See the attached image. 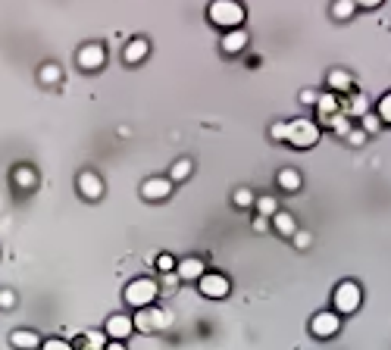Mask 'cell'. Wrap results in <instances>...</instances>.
Returning a JSON list of instances; mask_svg holds the SVG:
<instances>
[{
	"mask_svg": "<svg viewBox=\"0 0 391 350\" xmlns=\"http://www.w3.org/2000/svg\"><path fill=\"white\" fill-rule=\"evenodd\" d=\"M210 22H213L216 28H225V32H232V28H241L244 19H248V10H244L241 0H213L207 10Z\"/></svg>",
	"mask_w": 391,
	"mask_h": 350,
	"instance_id": "obj_1",
	"label": "cell"
},
{
	"mask_svg": "<svg viewBox=\"0 0 391 350\" xmlns=\"http://www.w3.org/2000/svg\"><path fill=\"white\" fill-rule=\"evenodd\" d=\"M332 303H335L338 316H351V313L360 310V303H363V291H360V285L354 278H344L332 291Z\"/></svg>",
	"mask_w": 391,
	"mask_h": 350,
	"instance_id": "obj_2",
	"label": "cell"
},
{
	"mask_svg": "<svg viewBox=\"0 0 391 350\" xmlns=\"http://www.w3.org/2000/svg\"><path fill=\"white\" fill-rule=\"evenodd\" d=\"M157 294H160V285H157V278H132V282L126 285V291H122V297H126L128 307H135V310H141V307H150V303L157 300Z\"/></svg>",
	"mask_w": 391,
	"mask_h": 350,
	"instance_id": "obj_3",
	"label": "cell"
},
{
	"mask_svg": "<svg viewBox=\"0 0 391 350\" xmlns=\"http://www.w3.org/2000/svg\"><path fill=\"white\" fill-rule=\"evenodd\" d=\"M319 135H323V128H319V122H313V119H291L288 122V144L297 150L317 147Z\"/></svg>",
	"mask_w": 391,
	"mask_h": 350,
	"instance_id": "obj_4",
	"label": "cell"
},
{
	"mask_svg": "<svg viewBox=\"0 0 391 350\" xmlns=\"http://www.w3.org/2000/svg\"><path fill=\"white\" fill-rule=\"evenodd\" d=\"M132 322H135V331H144V335H154V331L169 329L172 316H169V310H163V307L150 303V307H141V310H135Z\"/></svg>",
	"mask_w": 391,
	"mask_h": 350,
	"instance_id": "obj_5",
	"label": "cell"
},
{
	"mask_svg": "<svg viewBox=\"0 0 391 350\" xmlns=\"http://www.w3.org/2000/svg\"><path fill=\"white\" fill-rule=\"evenodd\" d=\"M197 291H201L203 297H210V300H223V297H229L232 282L223 272H203V276L197 278Z\"/></svg>",
	"mask_w": 391,
	"mask_h": 350,
	"instance_id": "obj_6",
	"label": "cell"
},
{
	"mask_svg": "<svg viewBox=\"0 0 391 350\" xmlns=\"http://www.w3.org/2000/svg\"><path fill=\"white\" fill-rule=\"evenodd\" d=\"M338 331H341V316H338L335 310H323L317 313V316L310 319V335L313 338H335Z\"/></svg>",
	"mask_w": 391,
	"mask_h": 350,
	"instance_id": "obj_7",
	"label": "cell"
},
{
	"mask_svg": "<svg viewBox=\"0 0 391 350\" xmlns=\"http://www.w3.org/2000/svg\"><path fill=\"white\" fill-rule=\"evenodd\" d=\"M75 63H79V69H85V72H97V69L107 63V50H103V44H85V48H79V54H75Z\"/></svg>",
	"mask_w": 391,
	"mask_h": 350,
	"instance_id": "obj_8",
	"label": "cell"
},
{
	"mask_svg": "<svg viewBox=\"0 0 391 350\" xmlns=\"http://www.w3.org/2000/svg\"><path fill=\"white\" fill-rule=\"evenodd\" d=\"M132 331H135V322H132L128 313H113V316L103 322V335H107V341H126Z\"/></svg>",
	"mask_w": 391,
	"mask_h": 350,
	"instance_id": "obj_9",
	"label": "cell"
},
{
	"mask_svg": "<svg viewBox=\"0 0 391 350\" xmlns=\"http://www.w3.org/2000/svg\"><path fill=\"white\" fill-rule=\"evenodd\" d=\"M75 185H79V194L85 197V200H101V197H103V178L97 172H91V169L79 172Z\"/></svg>",
	"mask_w": 391,
	"mask_h": 350,
	"instance_id": "obj_10",
	"label": "cell"
},
{
	"mask_svg": "<svg viewBox=\"0 0 391 350\" xmlns=\"http://www.w3.org/2000/svg\"><path fill=\"white\" fill-rule=\"evenodd\" d=\"M172 188H176V185L169 182V175H166V178L154 175V178H148V182L141 185V197H144V200H166V197L172 194Z\"/></svg>",
	"mask_w": 391,
	"mask_h": 350,
	"instance_id": "obj_11",
	"label": "cell"
},
{
	"mask_svg": "<svg viewBox=\"0 0 391 350\" xmlns=\"http://www.w3.org/2000/svg\"><path fill=\"white\" fill-rule=\"evenodd\" d=\"M207 272V266H203L201 256H185V260L176 262V276L179 282H197V278Z\"/></svg>",
	"mask_w": 391,
	"mask_h": 350,
	"instance_id": "obj_12",
	"label": "cell"
},
{
	"mask_svg": "<svg viewBox=\"0 0 391 350\" xmlns=\"http://www.w3.org/2000/svg\"><path fill=\"white\" fill-rule=\"evenodd\" d=\"M150 54V44L144 38H135L128 41L126 50H122V60H126V66H138V63H144V56Z\"/></svg>",
	"mask_w": 391,
	"mask_h": 350,
	"instance_id": "obj_13",
	"label": "cell"
},
{
	"mask_svg": "<svg viewBox=\"0 0 391 350\" xmlns=\"http://www.w3.org/2000/svg\"><path fill=\"white\" fill-rule=\"evenodd\" d=\"M10 347L16 350H38L41 347V335L34 329H16L10 335Z\"/></svg>",
	"mask_w": 391,
	"mask_h": 350,
	"instance_id": "obj_14",
	"label": "cell"
},
{
	"mask_svg": "<svg viewBox=\"0 0 391 350\" xmlns=\"http://www.w3.org/2000/svg\"><path fill=\"white\" fill-rule=\"evenodd\" d=\"M72 347L75 350H103L107 347V335H103V329H88V331H81Z\"/></svg>",
	"mask_w": 391,
	"mask_h": 350,
	"instance_id": "obj_15",
	"label": "cell"
},
{
	"mask_svg": "<svg viewBox=\"0 0 391 350\" xmlns=\"http://www.w3.org/2000/svg\"><path fill=\"white\" fill-rule=\"evenodd\" d=\"M341 113L348 116V119H360V116H366L370 113V97L360 91V94H351L348 101L341 103Z\"/></svg>",
	"mask_w": 391,
	"mask_h": 350,
	"instance_id": "obj_16",
	"label": "cell"
},
{
	"mask_svg": "<svg viewBox=\"0 0 391 350\" xmlns=\"http://www.w3.org/2000/svg\"><path fill=\"white\" fill-rule=\"evenodd\" d=\"M248 41H250V34L244 28H232V32L223 34V54H241L248 48Z\"/></svg>",
	"mask_w": 391,
	"mask_h": 350,
	"instance_id": "obj_17",
	"label": "cell"
},
{
	"mask_svg": "<svg viewBox=\"0 0 391 350\" xmlns=\"http://www.w3.org/2000/svg\"><path fill=\"white\" fill-rule=\"evenodd\" d=\"M276 182H279V188H282V191H288V194H294V191H301L303 178H301V172H297V169H279Z\"/></svg>",
	"mask_w": 391,
	"mask_h": 350,
	"instance_id": "obj_18",
	"label": "cell"
},
{
	"mask_svg": "<svg viewBox=\"0 0 391 350\" xmlns=\"http://www.w3.org/2000/svg\"><path fill=\"white\" fill-rule=\"evenodd\" d=\"M317 113H319V122L329 119V116L341 113V101H338L332 91H329V94H319V97H317Z\"/></svg>",
	"mask_w": 391,
	"mask_h": 350,
	"instance_id": "obj_19",
	"label": "cell"
},
{
	"mask_svg": "<svg viewBox=\"0 0 391 350\" xmlns=\"http://www.w3.org/2000/svg\"><path fill=\"white\" fill-rule=\"evenodd\" d=\"M272 229L279 231L282 238H291L297 231V223H294V216L288 213V209H279L276 216H272Z\"/></svg>",
	"mask_w": 391,
	"mask_h": 350,
	"instance_id": "obj_20",
	"label": "cell"
},
{
	"mask_svg": "<svg viewBox=\"0 0 391 350\" xmlns=\"http://www.w3.org/2000/svg\"><path fill=\"white\" fill-rule=\"evenodd\" d=\"M329 88H332V94H335V91H354V75L348 72V69H332Z\"/></svg>",
	"mask_w": 391,
	"mask_h": 350,
	"instance_id": "obj_21",
	"label": "cell"
},
{
	"mask_svg": "<svg viewBox=\"0 0 391 350\" xmlns=\"http://www.w3.org/2000/svg\"><path fill=\"white\" fill-rule=\"evenodd\" d=\"M13 178H16V185H19L22 191H32L34 185H38V172H34L32 166H16L13 169Z\"/></svg>",
	"mask_w": 391,
	"mask_h": 350,
	"instance_id": "obj_22",
	"label": "cell"
},
{
	"mask_svg": "<svg viewBox=\"0 0 391 350\" xmlns=\"http://www.w3.org/2000/svg\"><path fill=\"white\" fill-rule=\"evenodd\" d=\"M191 172H194V163H191L188 156H182V160H176V163H172V169H169V182H172V185L185 182Z\"/></svg>",
	"mask_w": 391,
	"mask_h": 350,
	"instance_id": "obj_23",
	"label": "cell"
},
{
	"mask_svg": "<svg viewBox=\"0 0 391 350\" xmlns=\"http://www.w3.org/2000/svg\"><path fill=\"white\" fill-rule=\"evenodd\" d=\"M254 207H257V216H266V219H272V216L279 213V200L272 194H263V197H257L254 200Z\"/></svg>",
	"mask_w": 391,
	"mask_h": 350,
	"instance_id": "obj_24",
	"label": "cell"
},
{
	"mask_svg": "<svg viewBox=\"0 0 391 350\" xmlns=\"http://www.w3.org/2000/svg\"><path fill=\"white\" fill-rule=\"evenodd\" d=\"M323 125H329L332 132H335V135H344L348 138V132H351V119H348V116L344 113H335V116H329V119H323Z\"/></svg>",
	"mask_w": 391,
	"mask_h": 350,
	"instance_id": "obj_25",
	"label": "cell"
},
{
	"mask_svg": "<svg viewBox=\"0 0 391 350\" xmlns=\"http://www.w3.org/2000/svg\"><path fill=\"white\" fill-rule=\"evenodd\" d=\"M38 79H41V85H57V81L63 79V69L57 66V63H44V66L38 69Z\"/></svg>",
	"mask_w": 391,
	"mask_h": 350,
	"instance_id": "obj_26",
	"label": "cell"
},
{
	"mask_svg": "<svg viewBox=\"0 0 391 350\" xmlns=\"http://www.w3.org/2000/svg\"><path fill=\"white\" fill-rule=\"evenodd\" d=\"M354 10H357L354 0H335V3H332V16H335V19H351Z\"/></svg>",
	"mask_w": 391,
	"mask_h": 350,
	"instance_id": "obj_27",
	"label": "cell"
},
{
	"mask_svg": "<svg viewBox=\"0 0 391 350\" xmlns=\"http://www.w3.org/2000/svg\"><path fill=\"white\" fill-rule=\"evenodd\" d=\"M360 128H363L366 135H376L379 128H382V119H379V116L370 110V113H366V116H360Z\"/></svg>",
	"mask_w": 391,
	"mask_h": 350,
	"instance_id": "obj_28",
	"label": "cell"
},
{
	"mask_svg": "<svg viewBox=\"0 0 391 350\" xmlns=\"http://www.w3.org/2000/svg\"><path fill=\"white\" fill-rule=\"evenodd\" d=\"M376 116L382 119V125H391V91L382 94V101H379V107H376Z\"/></svg>",
	"mask_w": 391,
	"mask_h": 350,
	"instance_id": "obj_29",
	"label": "cell"
},
{
	"mask_svg": "<svg viewBox=\"0 0 391 350\" xmlns=\"http://www.w3.org/2000/svg\"><path fill=\"white\" fill-rule=\"evenodd\" d=\"M232 200H235V207H254L257 197H254V191H250V188H238Z\"/></svg>",
	"mask_w": 391,
	"mask_h": 350,
	"instance_id": "obj_30",
	"label": "cell"
},
{
	"mask_svg": "<svg viewBox=\"0 0 391 350\" xmlns=\"http://www.w3.org/2000/svg\"><path fill=\"white\" fill-rule=\"evenodd\" d=\"M38 350H75L69 341H63V338H48V341H41Z\"/></svg>",
	"mask_w": 391,
	"mask_h": 350,
	"instance_id": "obj_31",
	"label": "cell"
},
{
	"mask_svg": "<svg viewBox=\"0 0 391 350\" xmlns=\"http://www.w3.org/2000/svg\"><path fill=\"white\" fill-rule=\"evenodd\" d=\"M270 138H272V141H288V122H272V125H270Z\"/></svg>",
	"mask_w": 391,
	"mask_h": 350,
	"instance_id": "obj_32",
	"label": "cell"
},
{
	"mask_svg": "<svg viewBox=\"0 0 391 350\" xmlns=\"http://www.w3.org/2000/svg\"><path fill=\"white\" fill-rule=\"evenodd\" d=\"M176 256H172V254H160V256H157V269H160V272H176Z\"/></svg>",
	"mask_w": 391,
	"mask_h": 350,
	"instance_id": "obj_33",
	"label": "cell"
},
{
	"mask_svg": "<svg viewBox=\"0 0 391 350\" xmlns=\"http://www.w3.org/2000/svg\"><path fill=\"white\" fill-rule=\"evenodd\" d=\"M291 238H294V247H297V250H307V247L313 244V235H310V231H301V229H297Z\"/></svg>",
	"mask_w": 391,
	"mask_h": 350,
	"instance_id": "obj_34",
	"label": "cell"
},
{
	"mask_svg": "<svg viewBox=\"0 0 391 350\" xmlns=\"http://www.w3.org/2000/svg\"><path fill=\"white\" fill-rule=\"evenodd\" d=\"M16 307V294L10 288H3L0 291V310H13Z\"/></svg>",
	"mask_w": 391,
	"mask_h": 350,
	"instance_id": "obj_35",
	"label": "cell"
},
{
	"mask_svg": "<svg viewBox=\"0 0 391 350\" xmlns=\"http://www.w3.org/2000/svg\"><path fill=\"white\" fill-rule=\"evenodd\" d=\"M348 141H351L354 147H360V144H366V132L363 128H351V132H348Z\"/></svg>",
	"mask_w": 391,
	"mask_h": 350,
	"instance_id": "obj_36",
	"label": "cell"
},
{
	"mask_svg": "<svg viewBox=\"0 0 391 350\" xmlns=\"http://www.w3.org/2000/svg\"><path fill=\"white\" fill-rule=\"evenodd\" d=\"M317 91H313V88H303L301 91V103H307V107H317Z\"/></svg>",
	"mask_w": 391,
	"mask_h": 350,
	"instance_id": "obj_37",
	"label": "cell"
},
{
	"mask_svg": "<svg viewBox=\"0 0 391 350\" xmlns=\"http://www.w3.org/2000/svg\"><path fill=\"white\" fill-rule=\"evenodd\" d=\"M254 231H270V219L266 216H254Z\"/></svg>",
	"mask_w": 391,
	"mask_h": 350,
	"instance_id": "obj_38",
	"label": "cell"
},
{
	"mask_svg": "<svg viewBox=\"0 0 391 350\" xmlns=\"http://www.w3.org/2000/svg\"><path fill=\"white\" fill-rule=\"evenodd\" d=\"M354 3L363 10H372V7H379V3H385V0H354Z\"/></svg>",
	"mask_w": 391,
	"mask_h": 350,
	"instance_id": "obj_39",
	"label": "cell"
},
{
	"mask_svg": "<svg viewBox=\"0 0 391 350\" xmlns=\"http://www.w3.org/2000/svg\"><path fill=\"white\" fill-rule=\"evenodd\" d=\"M103 350H126V341H107Z\"/></svg>",
	"mask_w": 391,
	"mask_h": 350,
	"instance_id": "obj_40",
	"label": "cell"
}]
</instances>
